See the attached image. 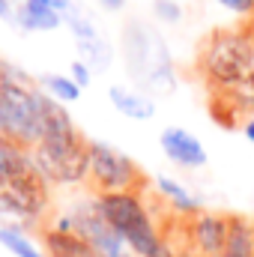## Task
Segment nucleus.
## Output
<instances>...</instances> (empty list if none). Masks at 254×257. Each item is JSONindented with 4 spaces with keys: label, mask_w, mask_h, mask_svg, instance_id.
<instances>
[{
    "label": "nucleus",
    "mask_w": 254,
    "mask_h": 257,
    "mask_svg": "<svg viewBox=\"0 0 254 257\" xmlns=\"http://www.w3.org/2000/svg\"><path fill=\"white\" fill-rule=\"evenodd\" d=\"M9 24L24 33H54L63 27V15L51 9L45 0H18Z\"/></svg>",
    "instance_id": "13"
},
{
    "label": "nucleus",
    "mask_w": 254,
    "mask_h": 257,
    "mask_svg": "<svg viewBox=\"0 0 254 257\" xmlns=\"http://www.w3.org/2000/svg\"><path fill=\"white\" fill-rule=\"evenodd\" d=\"M99 212L105 221L120 233L126 248L138 257H153L165 239V227L159 221V212L153 209V194L147 192H111L93 194Z\"/></svg>",
    "instance_id": "2"
},
{
    "label": "nucleus",
    "mask_w": 254,
    "mask_h": 257,
    "mask_svg": "<svg viewBox=\"0 0 254 257\" xmlns=\"http://www.w3.org/2000/svg\"><path fill=\"white\" fill-rule=\"evenodd\" d=\"M194 69L209 93H221L254 75V21L212 30L197 48Z\"/></svg>",
    "instance_id": "1"
},
{
    "label": "nucleus",
    "mask_w": 254,
    "mask_h": 257,
    "mask_svg": "<svg viewBox=\"0 0 254 257\" xmlns=\"http://www.w3.org/2000/svg\"><path fill=\"white\" fill-rule=\"evenodd\" d=\"M218 257H254V218L230 212V233L227 245Z\"/></svg>",
    "instance_id": "16"
},
{
    "label": "nucleus",
    "mask_w": 254,
    "mask_h": 257,
    "mask_svg": "<svg viewBox=\"0 0 254 257\" xmlns=\"http://www.w3.org/2000/svg\"><path fill=\"white\" fill-rule=\"evenodd\" d=\"M123 57L126 72L141 87H147L150 96H171L177 90V69L168 42L150 24L129 21L123 27Z\"/></svg>",
    "instance_id": "3"
},
{
    "label": "nucleus",
    "mask_w": 254,
    "mask_h": 257,
    "mask_svg": "<svg viewBox=\"0 0 254 257\" xmlns=\"http://www.w3.org/2000/svg\"><path fill=\"white\" fill-rule=\"evenodd\" d=\"M75 51H78V60H84L93 72H105L108 66L114 63V45H111L105 36L75 42Z\"/></svg>",
    "instance_id": "19"
},
{
    "label": "nucleus",
    "mask_w": 254,
    "mask_h": 257,
    "mask_svg": "<svg viewBox=\"0 0 254 257\" xmlns=\"http://www.w3.org/2000/svg\"><path fill=\"white\" fill-rule=\"evenodd\" d=\"M96 6H102L105 12H123L129 6V0H93Z\"/></svg>",
    "instance_id": "25"
},
{
    "label": "nucleus",
    "mask_w": 254,
    "mask_h": 257,
    "mask_svg": "<svg viewBox=\"0 0 254 257\" xmlns=\"http://www.w3.org/2000/svg\"><path fill=\"white\" fill-rule=\"evenodd\" d=\"M15 3H18V0H0V18H3V21H12Z\"/></svg>",
    "instance_id": "27"
},
{
    "label": "nucleus",
    "mask_w": 254,
    "mask_h": 257,
    "mask_svg": "<svg viewBox=\"0 0 254 257\" xmlns=\"http://www.w3.org/2000/svg\"><path fill=\"white\" fill-rule=\"evenodd\" d=\"M183 3H186V0H183Z\"/></svg>",
    "instance_id": "32"
},
{
    "label": "nucleus",
    "mask_w": 254,
    "mask_h": 257,
    "mask_svg": "<svg viewBox=\"0 0 254 257\" xmlns=\"http://www.w3.org/2000/svg\"><path fill=\"white\" fill-rule=\"evenodd\" d=\"M33 168L42 180L54 186H87V138H66V141H39L30 150Z\"/></svg>",
    "instance_id": "7"
},
{
    "label": "nucleus",
    "mask_w": 254,
    "mask_h": 257,
    "mask_svg": "<svg viewBox=\"0 0 254 257\" xmlns=\"http://www.w3.org/2000/svg\"><path fill=\"white\" fill-rule=\"evenodd\" d=\"M93 75H96V72H93L90 66L84 63V60H78V57H75V60L69 63V78H72V81H75V84H78L81 90L93 84Z\"/></svg>",
    "instance_id": "23"
},
{
    "label": "nucleus",
    "mask_w": 254,
    "mask_h": 257,
    "mask_svg": "<svg viewBox=\"0 0 254 257\" xmlns=\"http://www.w3.org/2000/svg\"><path fill=\"white\" fill-rule=\"evenodd\" d=\"M150 192H153V197L162 203V209L171 212L174 221H186L194 212L203 209L200 194H194L183 180H177V177H171V174H156V177H150Z\"/></svg>",
    "instance_id": "11"
},
{
    "label": "nucleus",
    "mask_w": 254,
    "mask_h": 257,
    "mask_svg": "<svg viewBox=\"0 0 254 257\" xmlns=\"http://www.w3.org/2000/svg\"><path fill=\"white\" fill-rule=\"evenodd\" d=\"M120 257H138V254H132V251H123V254H120Z\"/></svg>",
    "instance_id": "29"
},
{
    "label": "nucleus",
    "mask_w": 254,
    "mask_h": 257,
    "mask_svg": "<svg viewBox=\"0 0 254 257\" xmlns=\"http://www.w3.org/2000/svg\"><path fill=\"white\" fill-rule=\"evenodd\" d=\"M153 257H186V248L180 245L177 236H171V233L165 230V239H162V245L156 248V254Z\"/></svg>",
    "instance_id": "24"
},
{
    "label": "nucleus",
    "mask_w": 254,
    "mask_h": 257,
    "mask_svg": "<svg viewBox=\"0 0 254 257\" xmlns=\"http://www.w3.org/2000/svg\"><path fill=\"white\" fill-rule=\"evenodd\" d=\"M108 102L120 117H126L132 123H150L159 111L156 96H150L141 87H129V84H111L108 87Z\"/></svg>",
    "instance_id": "12"
},
{
    "label": "nucleus",
    "mask_w": 254,
    "mask_h": 257,
    "mask_svg": "<svg viewBox=\"0 0 254 257\" xmlns=\"http://www.w3.org/2000/svg\"><path fill=\"white\" fill-rule=\"evenodd\" d=\"M87 189L93 194L147 192L150 177L120 147L99 138H87Z\"/></svg>",
    "instance_id": "4"
},
{
    "label": "nucleus",
    "mask_w": 254,
    "mask_h": 257,
    "mask_svg": "<svg viewBox=\"0 0 254 257\" xmlns=\"http://www.w3.org/2000/svg\"><path fill=\"white\" fill-rule=\"evenodd\" d=\"M186 9H183V0H153V18L159 24H168V27H177L183 21Z\"/></svg>",
    "instance_id": "21"
},
{
    "label": "nucleus",
    "mask_w": 254,
    "mask_h": 257,
    "mask_svg": "<svg viewBox=\"0 0 254 257\" xmlns=\"http://www.w3.org/2000/svg\"><path fill=\"white\" fill-rule=\"evenodd\" d=\"M186 257H194V254H186Z\"/></svg>",
    "instance_id": "31"
},
{
    "label": "nucleus",
    "mask_w": 254,
    "mask_h": 257,
    "mask_svg": "<svg viewBox=\"0 0 254 257\" xmlns=\"http://www.w3.org/2000/svg\"><path fill=\"white\" fill-rule=\"evenodd\" d=\"M45 3H48L51 9H57L60 15H69V12H72V6H75V0H45Z\"/></svg>",
    "instance_id": "26"
},
{
    "label": "nucleus",
    "mask_w": 254,
    "mask_h": 257,
    "mask_svg": "<svg viewBox=\"0 0 254 257\" xmlns=\"http://www.w3.org/2000/svg\"><path fill=\"white\" fill-rule=\"evenodd\" d=\"M90 257H105V254H96V251H93V254H90Z\"/></svg>",
    "instance_id": "30"
},
{
    "label": "nucleus",
    "mask_w": 254,
    "mask_h": 257,
    "mask_svg": "<svg viewBox=\"0 0 254 257\" xmlns=\"http://www.w3.org/2000/svg\"><path fill=\"white\" fill-rule=\"evenodd\" d=\"M51 212V186L42 180L36 168L12 180L9 186L0 189V227H45Z\"/></svg>",
    "instance_id": "6"
},
{
    "label": "nucleus",
    "mask_w": 254,
    "mask_h": 257,
    "mask_svg": "<svg viewBox=\"0 0 254 257\" xmlns=\"http://www.w3.org/2000/svg\"><path fill=\"white\" fill-rule=\"evenodd\" d=\"M30 168H33L30 150H24L21 144L0 135V189L9 186L12 180H18L21 174H27Z\"/></svg>",
    "instance_id": "15"
},
{
    "label": "nucleus",
    "mask_w": 254,
    "mask_h": 257,
    "mask_svg": "<svg viewBox=\"0 0 254 257\" xmlns=\"http://www.w3.org/2000/svg\"><path fill=\"white\" fill-rule=\"evenodd\" d=\"M36 84H39V90L45 93V96H51L54 102H60V105H72V102H78L81 99V87L69 78V72H45V75H39L36 78Z\"/></svg>",
    "instance_id": "17"
},
{
    "label": "nucleus",
    "mask_w": 254,
    "mask_h": 257,
    "mask_svg": "<svg viewBox=\"0 0 254 257\" xmlns=\"http://www.w3.org/2000/svg\"><path fill=\"white\" fill-rule=\"evenodd\" d=\"M42 248H45V257H90L93 254V248L87 245L84 236L54 230L48 224L42 227Z\"/></svg>",
    "instance_id": "14"
},
{
    "label": "nucleus",
    "mask_w": 254,
    "mask_h": 257,
    "mask_svg": "<svg viewBox=\"0 0 254 257\" xmlns=\"http://www.w3.org/2000/svg\"><path fill=\"white\" fill-rule=\"evenodd\" d=\"M209 3H215L218 9H224L236 18H242L245 24L254 21V0H209Z\"/></svg>",
    "instance_id": "22"
},
{
    "label": "nucleus",
    "mask_w": 254,
    "mask_h": 257,
    "mask_svg": "<svg viewBox=\"0 0 254 257\" xmlns=\"http://www.w3.org/2000/svg\"><path fill=\"white\" fill-rule=\"evenodd\" d=\"M42 102L39 84L0 81V135L33 150L42 138Z\"/></svg>",
    "instance_id": "5"
},
{
    "label": "nucleus",
    "mask_w": 254,
    "mask_h": 257,
    "mask_svg": "<svg viewBox=\"0 0 254 257\" xmlns=\"http://www.w3.org/2000/svg\"><path fill=\"white\" fill-rule=\"evenodd\" d=\"M0 248L12 257H45L42 242H36L33 233L21 227H0Z\"/></svg>",
    "instance_id": "18"
},
{
    "label": "nucleus",
    "mask_w": 254,
    "mask_h": 257,
    "mask_svg": "<svg viewBox=\"0 0 254 257\" xmlns=\"http://www.w3.org/2000/svg\"><path fill=\"white\" fill-rule=\"evenodd\" d=\"M63 27L72 33V39L75 42H84V39H96V36H102L99 33V27H96V21H93V15L84 9V6H72V12L63 15Z\"/></svg>",
    "instance_id": "20"
},
{
    "label": "nucleus",
    "mask_w": 254,
    "mask_h": 257,
    "mask_svg": "<svg viewBox=\"0 0 254 257\" xmlns=\"http://www.w3.org/2000/svg\"><path fill=\"white\" fill-rule=\"evenodd\" d=\"M72 212V221H75V233L87 239V245L96 251V254H105V257H120L123 251H129L126 242L120 239V233L105 221V215L99 212L93 194L87 200H78L69 206Z\"/></svg>",
    "instance_id": "9"
},
{
    "label": "nucleus",
    "mask_w": 254,
    "mask_h": 257,
    "mask_svg": "<svg viewBox=\"0 0 254 257\" xmlns=\"http://www.w3.org/2000/svg\"><path fill=\"white\" fill-rule=\"evenodd\" d=\"M177 224V239L186 248V254L194 257H218L227 245V233H230V212L221 209H200L186 221H174Z\"/></svg>",
    "instance_id": "8"
},
{
    "label": "nucleus",
    "mask_w": 254,
    "mask_h": 257,
    "mask_svg": "<svg viewBox=\"0 0 254 257\" xmlns=\"http://www.w3.org/2000/svg\"><path fill=\"white\" fill-rule=\"evenodd\" d=\"M159 150L180 171H203L209 165V150L186 126H165L162 128L159 132Z\"/></svg>",
    "instance_id": "10"
},
{
    "label": "nucleus",
    "mask_w": 254,
    "mask_h": 257,
    "mask_svg": "<svg viewBox=\"0 0 254 257\" xmlns=\"http://www.w3.org/2000/svg\"><path fill=\"white\" fill-rule=\"evenodd\" d=\"M239 132H242V138H245L248 144H254V114L245 120V123H242V126H239Z\"/></svg>",
    "instance_id": "28"
}]
</instances>
